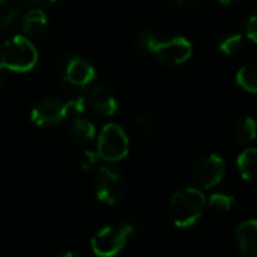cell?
<instances>
[{
    "label": "cell",
    "instance_id": "6da1fadb",
    "mask_svg": "<svg viewBox=\"0 0 257 257\" xmlns=\"http://www.w3.org/2000/svg\"><path fill=\"white\" fill-rule=\"evenodd\" d=\"M206 206L205 194L197 188H185L178 191L169 206L170 218L179 229H188L194 226L203 214Z\"/></svg>",
    "mask_w": 257,
    "mask_h": 257
},
{
    "label": "cell",
    "instance_id": "7a4b0ae2",
    "mask_svg": "<svg viewBox=\"0 0 257 257\" xmlns=\"http://www.w3.org/2000/svg\"><path fill=\"white\" fill-rule=\"evenodd\" d=\"M38 63V51L35 45L21 35L8 39L0 51V65L11 72H27Z\"/></svg>",
    "mask_w": 257,
    "mask_h": 257
},
{
    "label": "cell",
    "instance_id": "3957f363",
    "mask_svg": "<svg viewBox=\"0 0 257 257\" xmlns=\"http://www.w3.org/2000/svg\"><path fill=\"white\" fill-rule=\"evenodd\" d=\"M136 229L137 224L134 221H126L120 226L104 227L92 238V251L98 257H114L123 250Z\"/></svg>",
    "mask_w": 257,
    "mask_h": 257
},
{
    "label": "cell",
    "instance_id": "277c9868",
    "mask_svg": "<svg viewBox=\"0 0 257 257\" xmlns=\"http://www.w3.org/2000/svg\"><path fill=\"white\" fill-rule=\"evenodd\" d=\"M96 152L104 161L116 163L123 160L130 152V139L125 130L116 123H107L98 136Z\"/></svg>",
    "mask_w": 257,
    "mask_h": 257
},
{
    "label": "cell",
    "instance_id": "5b68a950",
    "mask_svg": "<svg viewBox=\"0 0 257 257\" xmlns=\"http://www.w3.org/2000/svg\"><path fill=\"white\" fill-rule=\"evenodd\" d=\"M95 193L105 205H116L125 194V179L110 167H101L95 176Z\"/></svg>",
    "mask_w": 257,
    "mask_h": 257
},
{
    "label": "cell",
    "instance_id": "8992f818",
    "mask_svg": "<svg viewBox=\"0 0 257 257\" xmlns=\"http://www.w3.org/2000/svg\"><path fill=\"white\" fill-rule=\"evenodd\" d=\"M152 54L167 66H176L185 63L193 54V45L187 38L176 36L169 41H158L152 50Z\"/></svg>",
    "mask_w": 257,
    "mask_h": 257
},
{
    "label": "cell",
    "instance_id": "52a82bcc",
    "mask_svg": "<svg viewBox=\"0 0 257 257\" xmlns=\"http://www.w3.org/2000/svg\"><path fill=\"white\" fill-rule=\"evenodd\" d=\"M68 117L66 101L59 98H45L39 101L30 113V120L38 126H51Z\"/></svg>",
    "mask_w": 257,
    "mask_h": 257
},
{
    "label": "cell",
    "instance_id": "ba28073f",
    "mask_svg": "<svg viewBox=\"0 0 257 257\" xmlns=\"http://www.w3.org/2000/svg\"><path fill=\"white\" fill-rule=\"evenodd\" d=\"M224 172H226L224 160L221 157H218L217 154H211V155L202 158L196 164L193 176H194V181L200 187L212 188L221 182Z\"/></svg>",
    "mask_w": 257,
    "mask_h": 257
},
{
    "label": "cell",
    "instance_id": "9c48e42d",
    "mask_svg": "<svg viewBox=\"0 0 257 257\" xmlns=\"http://www.w3.org/2000/svg\"><path fill=\"white\" fill-rule=\"evenodd\" d=\"M96 78L95 68L81 57L68 59L63 68V81L75 89H83Z\"/></svg>",
    "mask_w": 257,
    "mask_h": 257
},
{
    "label": "cell",
    "instance_id": "30bf717a",
    "mask_svg": "<svg viewBox=\"0 0 257 257\" xmlns=\"http://www.w3.org/2000/svg\"><path fill=\"white\" fill-rule=\"evenodd\" d=\"M87 101L90 107L101 116H113L117 111V99L114 93L104 84H96L89 90Z\"/></svg>",
    "mask_w": 257,
    "mask_h": 257
},
{
    "label": "cell",
    "instance_id": "8fae6325",
    "mask_svg": "<svg viewBox=\"0 0 257 257\" xmlns=\"http://www.w3.org/2000/svg\"><path fill=\"white\" fill-rule=\"evenodd\" d=\"M236 244L244 256L257 257V220H247L238 226Z\"/></svg>",
    "mask_w": 257,
    "mask_h": 257
},
{
    "label": "cell",
    "instance_id": "7c38bea8",
    "mask_svg": "<svg viewBox=\"0 0 257 257\" xmlns=\"http://www.w3.org/2000/svg\"><path fill=\"white\" fill-rule=\"evenodd\" d=\"M48 18L41 8H32L21 17V29L26 35L41 33L47 27Z\"/></svg>",
    "mask_w": 257,
    "mask_h": 257
},
{
    "label": "cell",
    "instance_id": "4fadbf2b",
    "mask_svg": "<svg viewBox=\"0 0 257 257\" xmlns=\"http://www.w3.org/2000/svg\"><path fill=\"white\" fill-rule=\"evenodd\" d=\"M239 175L242 179L254 182L257 181V149L256 148H247L242 151L236 161Z\"/></svg>",
    "mask_w": 257,
    "mask_h": 257
},
{
    "label": "cell",
    "instance_id": "5bb4252c",
    "mask_svg": "<svg viewBox=\"0 0 257 257\" xmlns=\"http://www.w3.org/2000/svg\"><path fill=\"white\" fill-rule=\"evenodd\" d=\"M69 134L74 140H77L80 143H87V142H92L95 139L96 130L90 120L78 116V117H74V120L71 122Z\"/></svg>",
    "mask_w": 257,
    "mask_h": 257
},
{
    "label": "cell",
    "instance_id": "9a60e30c",
    "mask_svg": "<svg viewBox=\"0 0 257 257\" xmlns=\"http://www.w3.org/2000/svg\"><path fill=\"white\" fill-rule=\"evenodd\" d=\"M236 81L247 92L257 93V63L242 66L236 74Z\"/></svg>",
    "mask_w": 257,
    "mask_h": 257
},
{
    "label": "cell",
    "instance_id": "2e32d148",
    "mask_svg": "<svg viewBox=\"0 0 257 257\" xmlns=\"http://www.w3.org/2000/svg\"><path fill=\"white\" fill-rule=\"evenodd\" d=\"M235 137L241 143H250L257 137V122L253 117H244L235 125Z\"/></svg>",
    "mask_w": 257,
    "mask_h": 257
},
{
    "label": "cell",
    "instance_id": "e0dca14e",
    "mask_svg": "<svg viewBox=\"0 0 257 257\" xmlns=\"http://www.w3.org/2000/svg\"><path fill=\"white\" fill-rule=\"evenodd\" d=\"M137 126L140 133L148 139V140H155L158 137V119L152 113H143L137 117Z\"/></svg>",
    "mask_w": 257,
    "mask_h": 257
},
{
    "label": "cell",
    "instance_id": "ac0fdd59",
    "mask_svg": "<svg viewBox=\"0 0 257 257\" xmlns=\"http://www.w3.org/2000/svg\"><path fill=\"white\" fill-rule=\"evenodd\" d=\"M244 45V38L239 33H233L226 36L221 42H220V51L224 53L226 56H235L242 50Z\"/></svg>",
    "mask_w": 257,
    "mask_h": 257
},
{
    "label": "cell",
    "instance_id": "d6986e66",
    "mask_svg": "<svg viewBox=\"0 0 257 257\" xmlns=\"http://www.w3.org/2000/svg\"><path fill=\"white\" fill-rule=\"evenodd\" d=\"M235 203V197L227 193H214L209 196V206L215 211H229Z\"/></svg>",
    "mask_w": 257,
    "mask_h": 257
},
{
    "label": "cell",
    "instance_id": "ffe728a7",
    "mask_svg": "<svg viewBox=\"0 0 257 257\" xmlns=\"http://www.w3.org/2000/svg\"><path fill=\"white\" fill-rule=\"evenodd\" d=\"M158 41H160V39L157 38V35L152 33V32H148V30L140 32V33H137V36H136V44H137V47H139L142 51H146V53H151V54H152V50H154V47H155V44H157Z\"/></svg>",
    "mask_w": 257,
    "mask_h": 257
},
{
    "label": "cell",
    "instance_id": "44dd1931",
    "mask_svg": "<svg viewBox=\"0 0 257 257\" xmlns=\"http://www.w3.org/2000/svg\"><path fill=\"white\" fill-rule=\"evenodd\" d=\"M66 105H68V116L78 117L86 111V99L80 95L66 99Z\"/></svg>",
    "mask_w": 257,
    "mask_h": 257
},
{
    "label": "cell",
    "instance_id": "7402d4cb",
    "mask_svg": "<svg viewBox=\"0 0 257 257\" xmlns=\"http://www.w3.org/2000/svg\"><path fill=\"white\" fill-rule=\"evenodd\" d=\"M21 8H24L21 3L20 5H15V6H11L8 11H5L3 14H2V20H0V23H2V27H11L14 23H15V20L20 17V12H21Z\"/></svg>",
    "mask_w": 257,
    "mask_h": 257
},
{
    "label": "cell",
    "instance_id": "603a6c76",
    "mask_svg": "<svg viewBox=\"0 0 257 257\" xmlns=\"http://www.w3.org/2000/svg\"><path fill=\"white\" fill-rule=\"evenodd\" d=\"M101 158H99V155H98V152L96 151H84L81 155H80V167L83 169V170H90V169H93L96 164H98V161H99Z\"/></svg>",
    "mask_w": 257,
    "mask_h": 257
},
{
    "label": "cell",
    "instance_id": "cb8c5ba5",
    "mask_svg": "<svg viewBox=\"0 0 257 257\" xmlns=\"http://www.w3.org/2000/svg\"><path fill=\"white\" fill-rule=\"evenodd\" d=\"M245 32H247V36L257 44V14L248 17L245 23Z\"/></svg>",
    "mask_w": 257,
    "mask_h": 257
},
{
    "label": "cell",
    "instance_id": "d4e9b609",
    "mask_svg": "<svg viewBox=\"0 0 257 257\" xmlns=\"http://www.w3.org/2000/svg\"><path fill=\"white\" fill-rule=\"evenodd\" d=\"M167 2L173 6H178V8H187V6L194 5L197 0H167Z\"/></svg>",
    "mask_w": 257,
    "mask_h": 257
},
{
    "label": "cell",
    "instance_id": "484cf974",
    "mask_svg": "<svg viewBox=\"0 0 257 257\" xmlns=\"http://www.w3.org/2000/svg\"><path fill=\"white\" fill-rule=\"evenodd\" d=\"M54 0H21V5L23 6H30V5H39V6H44V5H50L53 3Z\"/></svg>",
    "mask_w": 257,
    "mask_h": 257
},
{
    "label": "cell",
    "instance_id": "4316f807",
    "mask_svg": "<svg viewBox=\"0 0 257 257\" xmlns=\"http://www.w3.org/2000/svg\"><path fill=\"white\" fill-rule=\"evenodd\" d=\"M6 74H8V69L3 65H0V83L6 78Z\"/></svg>",
    "mask_w": 257,
    "mask_h": 257
},
{
    "label": "cell",
    "instance_id": "83f0119b",
    "mask_svg": "<svg viewBox=\"0 0 257 257\" xmlns=\"http://www.w3.org/2000/svg\"><path fill=\"white\" fill-rule=\"evenodd\" d=\"M60 257H77L74 253H71V251H66V253H63Z\"/></svg>",
    "mask_w": 257,
    "mask_h": 257
},
{
    "label": "cell",
    "instance_id": "f1b7e54d",
    "mask_svg": "<svg viewBox=\"0 0 257 257\" xmlns=\"http://www.w3.org/2000/svg\"><path fill=\"white\" fill-rule=\"evenodd\" d=\"M217 2H220V3H223V5H229V3H232V2H235V0H217Z\"/></svg>",
    "mask_w": 257,
    "mask_h": 257
},
{
    "label": "cell",
    "instance_id": "f546056e",
    "mask_svg": "<svg viewBox=\"0 0 257 257\" xmlns=\"http://www.w3.org/2000/svg\"><path fill=\"white\" fill-rule=\"evenodd\" d=\"M6 2H8V0H0V6H3V5H5Z\"/></svg>",
    "mask_w": 257,
    "mask_h": 257
},
{
    "label": "cell",
    "instance_id": "4dcf8cb0",
    "mask_svg": "<svg viewBox=\"0 0 257 257\" xmlns=\"http://www.w3.org/2000/svg\"><path fill=\"white\" fill-rule=\"evenodd\" d=\"M0 8H2V6H0ZM0 20H2V12H0Z\"/></svg>",
    "mask_w": 257,
    "mask_h": 257
}]
</instances>
